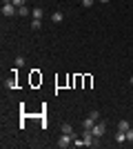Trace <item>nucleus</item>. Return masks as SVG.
I'll return each instance as SVG.
<instances>
[{"instance_id":"nucleus-1","label":"nucleus","mask_w":133,"mask_h":149,"mask_svg":"<svg viewBox=\"0 0 133 149\" xmlns=\"http://www.w3.org/2000/svg\"><path fill=\"white\" fill-rule=\"evenodd\" d=\"M93 136H98V138H102L104 136V134H107V123H104V120H98V123L93 125Z\"/></svg>"},{"instance_id":"nucleus-2","label":"nucleus","mask_w":133,"mask_h":149,"mask_svg":"<svg viewBox=\"0 0 133 149\" xmlns=\"http://www.w3.org/2000/svg\"><path fill=\"white\" fill-rule=\"evenodd\" d=\"M73 145V136L71 134H62V136L58 138V147L60 149H67V147H71Z\"/></svg>"},{"instance_id":"nucleus-3","label":"nucleus","mask_w":133,"mask_h":149,"mask_svg":"<svg viewBox=\"0 0 133 149\" xmlns=\"http://www.w3.org/2000/svg\"><path fill=\"white\" fill-rule=\"evenodd\" d=\"M2 16H5V18H13V16H18V7L2 5Z\"/></svg>"},{"instance_id":"nucleus-4","label":"nucleus","mask_w":133,"mask_h":149,"mask_svg":"<svg viewBox=\"0 0 133 149\" xmlns=\"http://www.w3.org/2000/svg\"><path fill=\"white\" fill-rule=\"evenodd\" d=\"M62 20H64V13H62V11H53V13H51V22H56V25H60Z\"/></svg>"},{"instance_id":"nucleus-5","label":"nucleus","mask_w":133,"mask_h":149,"mask_svg":"<svg viewBox=\"0 0 133 149\" xmlns=\"http://www.w3.org/2000/svg\"><path fill=\"white\" fill-rule=\"evenodd\" d=\"M60 129H62V134H71V136H76V131H73V127H71L69 123H62V125H60Z\"/></svg>"},{"instance_id":"nucleus-6","label":"nucleus","mask_w":133,"mask_h":149,"mask_svg":"<svg viewBox=\"0 0 133 149\" xmlns=\"http://www.w3.org/2000/svg\"><path fill=\"white\" fill-rule=\"evenodd\" d=\"M115 143H127V131H115Z\"/></svg>"},{"instance_id":"nucleus-7","label":"nucleus","mask_w":133,"mask_h":149,"mask_svg":"<svg viewBox=\"0 0 133 149\" xmlns=\"http://www.w3.org/2000/svg\"><path fill=\"white\" fill-rule=\"evenodd\" d=\"M93 125H95L93 118H84L82 120V129H93Z\"/></svg>"},{"instance_id":"nucleus-8","label":"nucleus","mask_w":133,"mask_h":149,"mask_svg":"<svg viewBox=\"0 0 133 149\" xmlns=\"http://www.w3.org/2000/svg\"><path fill=\"white\" fill-rule=\"evenodd\" d=\"M18 16H22V18H27V16H31V9H29V7H20V9H18Z\"/></svg>"},{"instance_id":"nucleus-9","label":"nucleus","mask_w":133,"mask_h":149,"mask_svg":"<svg viewBox=\"0 0 133 149\" xmlns=\"http://www.w3.org/2000/svg\"><path fill=\"white\" fill-rule=\"evenodd\" d=\"M31 16H33V18H38V20H42L44 11H42V9H40V7H36V9H31Z\"/></svg>"},{"instance_id":"nucleus-10","label":"nucleus","mask_w":133,"mask_h":149,"mask_svg":"<svg viewBox=\"0 0 133 149\" xmlns=\"http://www.w3.org/2000/svg\"><path fill=\"white\" fill-rule=\"evenodd\" d=\"M129 127H131V125H129V120H120V123H118V131H127Z\"/></svg>"},{"instance_id":"nucleus-11","label":"nucleus","mask_w":133,"mask_h":149,"mask_svg":"<svg viewBox=\"0 0 133 149\" xmlns=\"http://www.w3.org/2000/svg\"><path fill=\"white\" fill-rule=\"evenodd\" d=\"M89 118H93L95 123H98V120H100V111H98V109H91V113H89Z\"/></svg>"},{"instance_id":"nucleus-12","label":"nucleus","mask_w":133,"mask_h":149,"mask_svg":"<svg viewBox=\"0 0 133 149\" xmlns=\"http://www.w3.org/2000/svg\"><path fill=\"white\" fill-rule=\"evenodd\" d=\"M40 27H42V20L33 18V20H31V29H40Z\"/></svg>"},{"instance_id":"nucleus-13","label":"nucleus","mask_w":133,"mask_h":149,"mask_svg":"<svg viewBox=\"0 0 133 149\" xmlns=\"http://www.w3.org/2000/svg\"><path fill=\"white\" fill-rule=\"evenodd\" d=\"M127 143H133V127L127 129Z\"/></svg>"},{"instance_id":"nucleus-14","label":"nucleus","mask_w":133,"mask_h":149,"mask_svg":"<svg viewBox=\"0 0 133 149\" xmlns=\"http://www.w3.org/2000/svg\"><path fill=\"white\" fill-rule=\"evenodd\" d=\"M25 2H27V0H13L11 5H13V7H18V9H20V7H25Z\"/></svg>"},{"instance_id":"nucleus-15","label":"nucleus","mask_w":133,"mask_h":149,"mask_svg":"<svg viewBox=\"0 0 133 149\" xmlns=\"http://www.w3.org/2000/svg\"><path fill=\"white\" fill-rule=\"evenodd\" d=\"M22 65H25V58H22V56H18V58H16V69H18V67H22Z\"/></svg>"},{"instance_id":"nucleus-16","label":"nucleus","mask_w":133,"mask_h":149,"mask_svg":"<svg viewBox=\"0 0 133 149\" xmlns=\"http://www.w3.org/2000/svg\"><path fill=\"white\" fill-rule=\"evenodd\" d=\"M80 2H82V7H87V9H89V7H93L95 0H80Z\"/></svg>"},{"instance_id":"nucleus-17","label":"nucleus","mask_w":133,"mask_h":149,"mask_svg":"<svg viewBox=\"0 0 133 149\" xmlns=\"http://www.w3.org/2000/svg\"><path fill=\"white\" fill-rule=\"evenodd\" d=\"M98 2H102V5H104V2H109V0H98Z\"/></svg>"}]
</instances>
